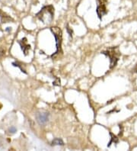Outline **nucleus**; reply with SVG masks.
<instances>
[{
	"label": "nucleus",
	"instance_id": "nucleus-8",
	"mask_svg": "<svg viewBox=\"0 0 137 151\" xmlns=\"http://www.w3.org/2000/svg\"><path fill=\"white\" fill-rule=\"evenodd\" d=\"M110 136H111V140H110V143L108 144V147H110L112 143H115V144H117V143H118V138H117L115 135H113L112 133H110Z\"/></svg>",
	"mask_w": 137,
	"mask_h": 151
},
{
	"label": "nucleus",
	"instance_id": "nucleus-12",
	"mask_svg": "<svg viewBox=\"0 0 137 151\" xmlns=\"http://www.w3.org/2000/svg\"><path fill=\"white\" fill-rule=\"evenodd\" d=\"M134 71H135L136 73H137V65H136V66L135 69H134Z\"/></svg>",
	"mask_w": 137,
	"mask_h": 151
},
{
	"label": "nucleus",
	"instance_id": "nucleus-2",
	"mask_svg": "<svg viewBox=\"0 0 137 151\" xmlns=\"http://www.w3.org/2000/svg\"><path fill=\"white\" fill-rule=\"evenodd\" d=\"M101 54L109 57L110 59V69L115 67L119 60V57L121 56V53L119 51L117 47L108 48L107 50L101 51Z\"/></svg>",
	"mask_w": 137,
	"mask_h": 151
},
{
	"label": "nucleus",
	"instance_id": "nucleus-11",
	"mask_svg": "<svg viewBox=\"0 0 137 151\" xmlns=\"http://www.w3.org/2000/svg\"><path fill=\"white\" fill-rule=\"evenodd\" d=\"M9 131H10V132L11 133H15L16 132V128H15V127H11L10 129H9Z\"/></svg>",
	"mask_w": 137,
	"mask_h": 151
},
{
	"label": "nucleus",
	"instance_id": "nucleus-6",
	"mask_svg": "<svg viewBox=\"0 0 137 151\" xmlns=\"http://www.w3.org/2000/svg\"><path fill=\"white\" fill-rule=\"evenodd\" d=\"M26 43H27V38H26V37H24V38H23L22 40L18 41V44H20L21 47H22V50H23V52H24V55H27V51H28V50H30V48H31V46H30L29 44H27Z\"/></svg>",
	"mask_w": 137,
	"mask_h": 151
},
{
	"label": "nucleus",
	"instance_id": "nucleus-4",
	"mask_svg": "<svg viewBox=\"0 0 137 151\" xmlns=\"http://www.w3.org/2000/svg\"><path fill=\"white\" fill-rule=\"evenodd\" d=\"M97 2V9L96 12L98 16L99 19L101 20L102 17L104 15H107L108 13V9H107V3L108 1L107 0H96Z\"/></svg>",
	"mask_w": 137,
	"mask_h": 151
},
{
	"label": "nucleus",
	"instance_id": "nucleus-9",
	"mask_svg": "<svg viewBox=\"0 0 137 151\" xmlns=\"http://www.w3.org/2000/svg\"><path fill=\"white\" fill-rule=\"evenodd\" d=\"M1 19H2V22H3V23H5V22H9V21L12 20V19H11L10 17L7 16L6 14H3V15H1Z\"/></svg>",
	"mask_w": 137,
	"mask_h": 151
},
{
	"label": "nucleus",
	"instance_id": "nucleus-5",
	"mask_svg": "<svg viewBox=\"0 0 137 151\" xmlns=\"http://www.w3.org/2000/svg\"><path fill=\"white\" fill-rule=\"evenodd\" d=\"M36 118L39 124H40V125H44V124H45L48 122V119H49V114L47 112L37 113L36 115Z\"/></svg>",
	"mask_w": 137,
	"mask_h": 151
},
{
	"label": "nucleus",
	"instance_id": "nucleus-7",
	"mask_svg": "<svg viewBox=\"0 0 137 151\" xmlns=\"http://www.w3.org/2000/svg\"><path fill=\"white\" fill-rule=\"evenodd\" d=\"M52 146H63L64 143L62 139L60 138H55L51 143Z\"/></svg>",
	"mask_w": 137,
	"mask_h": 151
},
{
	"label": "nucleus",
	"instance_id": "nucleus-3",
	"mask_svg": "<svg viewBox=\"0 0 137 151\" xmlns=\"http://www.w3.org/2000/svg\"><path fill=\"white\" fill-rule=\"evenodd\" d=\"M50 31H51L55 39H56V47H57V50H56V52L51 55L52 58H53V57H56L57 54H60L62 51L61 45H62V35L61 29L60 28H57V27H52V28H50Z\"/></svg>",
	"mask_w": 137,
	"mask_h": 151
},
{
	"label": "nucleus",
	"instance_id": "nucleus-10",
	"mask_svg": "<svg viewBox=\"0 0 137 151\" xmlns=\"http://www.w3.org/2000/svg\"><path fill=\"white\" fill-rule=\"evenodd\" d=\"M66 30H67L68 33H69V35H70V37H72V31L71 29L70 28V27H69V25L66 26Z\"/></svg>",
	"mask_w": 137,
	"mask_h": 151
},
{
	"label": "nucleus",
	"instance_id": "nucleus-1",
	"mask_svg": "<svg viewBox=\"0 0 137 151\" xmlns=\"http://www.w3.org/2000/svg\"><path fill=\"white\" fill-rule=\"evenodd\" d=\"M36 17L44 24H50L54 17V8L51 5L44 6L38 13H37Z\"/></svg>",
	"mask_w": 137,
	"mask_h": 151
}]
</instances>
